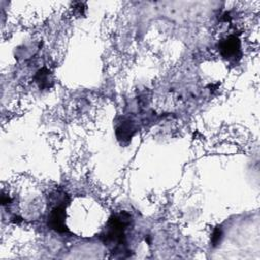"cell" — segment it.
Returning a JSON list of instances; mask_svg holds the SVG:
<instances>
[{
    "mask_svg": "<svg viewBox=\"0 0 260 260\" xmlns=\"http://www.w3.org/2000/svg\"><path fill=\"white\" fill-rule=\"evenodd\" d=\"M48 75H49V71L46 68H43L37 72L36 81L40 83V87H44V83L48 81Z\"/></svg>",
    "mask_w": 260,
    "mask_h": 260,
    "instance_id": "obj_4",
    "label": "cell"
},
{
    "mask_svg": "<svg viewBox=\"0 0 260 260\" xmlns=\"http://www.w3.org/2000/svg\"><path fill=\"white\" fill-rule=\"evenodd\" d=\"M131 216L123 212L119 215H113L110 217L104 232L101 235V239L108 247H118L125 244V231L130 225Z\"/></svg>",
    "mask_w": 260,
    "mask_h": 260,
    "instance_id": "obj_1",
    "label": "cell"
},
{
    "mask_svg": "<svg viewBox=\"0 0 260 260\" xmlns=\"http://www.w3.org/2000/svg\"><path fill=\"white\" fill-rule=\"evenodd\" d=\"M221 238H222V231H221L220 226H217V228H215V230L213 231L212 236H211V243H212V246H213V247L217 246V245L220 243Z\"/></svg>",
    "mask_w": 260,
    "mask_h": 260,
    "instance_id": "obj_5",
    "label": "cell"
},
{
    "mask_svg": "<svg viewBox=\"0 0 260 260\" xmlns=\"http://www.w3.org/2000/svg\"><path fill=\"white\" fill-rule=\"evenodd\" d=\"M65 217H66L65 205L61 204V205L55 206L49 213L48 225L50 226V229L54 230L55 232L65 233L67 231L65 225Z\"/></svg>",
    "mask_w": 260,
    "mask_h": 260,
    "instance_id": "obj_3",
    "label": "cell"
},
{
    "mask_svg": "<svg viewBox=\"0 0 260 260\" xmlns=\"http://www.w3.org/2000/svg\"><path fill=\"white\" fill-rule=\"evenodd\" d=\"M219 51L228 60L241 57V43L236 36H230L219 43Z\"/></svg>",
    "mask_w": 260,
    "mask_h": 260,
    "instance_id": "obj_2",
    "label": "cell"
}]
</instances>
